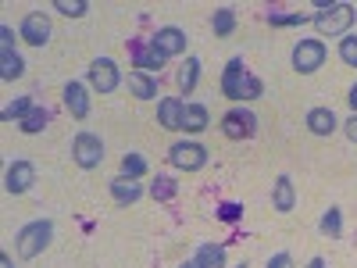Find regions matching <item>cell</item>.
I'll return each instance as SVG.
<instances>
[{
  "label": "cell",
  "instance_id": "cell-1",
  "mask_svg": "<svg viewBox=\"0 0 357 268\" xmlns=\"http://www.w3.org/2000/svg\"><path fill=\"white\" fill-rule=\"evenodd\" d=\"M222 94L229 100H257L264 94V86H261L257 75L247 72L243 57H232V61L225 65V72H222Z\"/></svg>",
  "mask_w": 357,
  "mask_h": 268
},
{
  "label": "cell",
  "instance_id": "cell-2",
  "mask_svg": "<svg viewBox=\"0 0 357 268\" xmlns=\"http://www.w3.org/2000/svg\"><path fill=\"white\" fill-rule=\"evenodd\" d=\"M18 258L22 261H33L36 254H43L47 251V244L54 240V222H47V218H36V222H29V225H22L18 229Z\"/></svg>",
  "mask_w": 357,
  "mask_h": 268
},
{
  "label": "cell",
  "instance_id": "cell-3",
  "mask_svg": "<svg viewBox=\"0 0 357 268\" xmlns=\"http://www.w3.org/2000/svg\"><path fill=\"white\" fill-rule=\"evenodd\" d=\"M354 18H357L354 4H321V11L311 22H314V29L321 36H347V29L354 25Z\"/></svg>",
  "mask_w": 357,
  "mask_h": 268
},
{
  "label": "cell",
  "instance_id": "cell-4",
  "mask_svg": "<svg viewBox=\"0 0 357 268\" xmlns=\"http://www.w3.org/2000/svg\"><path fill=\"white\" fill-rule=\"evenodd\" d=\"M72 161L79 165V168H97L100 161H104V140L97 136V133H75V140H72Z\"/></svg>",
  "mask_w": 357,
  "mask_h": 268
},
{
  "label": "cell",
  "instance_id": "cell-5",
  "mask_svg": "<svg viewBox=\"0 0 357 268\" xmlns=\"http://www.w3.org/2000/svg\"><path fill=\"white\" fill-rule=\"evenodd\" d=\"M168 161L178 172H200L207 165V147L204 143H190V140H178L168 147Z\"/></svg>",
  "mask_w": 357,
  "mask_h": 268
},
{
  "label": "cell",
  "instance_id": "cell-6",
  "mask_svg": "<svg viewBox=\"0 0 357 268\" xmlns=\"http://www.w3.org/2000/svg\"><path fill=\"white\" fill-rule=\"evenodd\" d=\"M325 43L321 40H301L293 47V68L301 72V75H311V72H318L321 65H325Z\"/></svg>",
  "mask_w": 357,
  "mask_h": 268
},
{
  "label": "cell",
  "instance_id": "cell-7",
  "mask_svg": "<svg viewBox=\"0 0 357 268\" xmlns=\"http://www.w3.org/2000/svg\"><path fill=\"white\" fill-rule=\"evenodd\" d=\"M89 86L97 89V94H114L118 86H122V72L111 57H97L93 65H89Z\"/></svg>",
  "mask_w": 357,
  "mask_h": 268
},
{
  "label": "cell",
  "instance_id": "cell-8",
  "mask_svg": "<svg viewBox=\"0 0 357 268\" xmlns=\"http://www.w3.org/2000/svg\"><path fill=\"white\" fill-rule=\"evenodd\" d=\"M18 36L29 43V47H43L50 40V18L43 11H33V15H25L22 25H18Z\"/></svg>",
  "mask_w": 357,
  "mask_h": 268
},
{
  "label": "cell",
  "instance_id": "cell-9",
  "mask_svg": "<svg viewBox=\"0 0 357 268\" xmlns=\"http://www.w3.org/2000/svg\"><path fill=\"white\" fill-rule=\"evenodd\" d=\"M33 183H36V168H33V161H15L11 168H8V175H4V190L8 193H29L33 190Z\"/></svg>",
  "mask_w": 357,
  "mask_h": 268
},
{
  "label": "cell",
  "instance_id": "cell-10",
  "mask_svg": "<svg viewBox=\"0 0 357 268\" xmlns=\"http://www.w3.org/2000/svg\"><path fill=\"white\" fill-rule=\"evenodd\" d=\"M254 129H257V118H254L250 111H229V114L222 118V133H225L229 140H250Z\"/></svg>",
  "mask_w": 357,
  "mask_h": 268
},
{
  "label": "cell",
  "instance_id": "cell-11",
  "mask_svg": "<svg viewBox=\"0 0 357 268\" xmlns=\"http://www.w3.org/2000/svg\"><path fill=\"white\" fill-rule=\"evenodd\" d=\"M151 43H154L165 57H178V54H186V33H183L178 25H165V29H158Z\"/></svg>",
  "mask_w": 357,
  "mask_h": 268
},
{
  "label": "cell",
  "instance_id": "cell-12",
  "mask_svg": "<svg viewBox=\"0 0 357 268\" xmlns=\"http://www.w3.org/2000/svg\"><path fill=\"white\" fill-rule=\"evenodd\" d=\"M183 111H186V104L178 100V97H165V100L158 104V126L178 133V129H183Z\"/></svg>",
  "mask_w": 357,
  "mask_h": 268
},
{
  "label": "cell",
  "instance_id": "cell-13",
  "mask_svg": "<svg viewBox=\"0 0 357 268\" xmlns=\"http://www.w3.org/2000/svg\"><path fill=\"white\" fill-rule=\"evenodd\" d=\"M65 107H68L72 118H79V122L89 114V94H86V86H82V82L72 79V82L65 86Z\"/></svg>",
  "mask_w": 357,
  "mask_h": 268
},
{
  "label": "cell",
  "instance_id": "cell-14",
  "mask_svg": "<svg viewBox=\"0 0 357 268\" xmlns=\"http://www.w3.org/2000/svg\"><path fill=\"white\" fill-rule=\"evenodd\" d=\"M307 129H311L314 136H333V133L340 129L333 107H311V111H307Z\"/></svg>",
  "mask_w": 357,
  "mask_h": 268
},
{
  "label": "cell",
  "instance_id": "cell-15",
  "mask_svg": "<svg viewBox=\"0 0 357 268\" xmlns=\"http://www.w3.org/2000/svg\"><path fill=\"white\" fill-rule=\"evenodd\" d=\"M111 197L126 207V204H136L143 197V186L136 183V179H129V175H118V179H111Z\"/></svg>",
  "mask_w": 357,
  "mask_h": 268
},
{
  "label": "cell",
  "instance_id": "cell-16",
  "mask_svg": "<svg viewBox=\"0 0 357 268\" xmlns=\"http://www.w3.org/2000/svg\"><path fill=\"white\" fill-rule=\"evenodd\" d=\"M132 57H136V68H139V72H146V75H151V72H161V65L168 61V57H165L154 43L136 47V50H132Z\"/></svg>",
  "mask_w": 357,
  "mask_h": 268
},
{
  "label": "cell",
  "instance_id": "cell-17",
  "mask_svg": "<svg viewBox=\"0 0 357 268\" xmlns=\"http://www.w3.org/2000/svg\"><path fill=\"white\" fill-rule=\"evenodd\" d=\"M293 204H296V193H293V179L289 175H279L275 179V190H272V207L279 215L293 211Z\"/></svg>",
  "mask_w": 357,
  "mask_h": 268
},
{
  "label": "cell",
  "instance_id": "cell-18",
  "mask_svg": "<svg viewBox=\"0 0 357 268\" xmlns=\"http://www.w3.org/2000/svg\"><path fill=\"white\" fill-rule=\"evenodd\" d=\"M129 94L139 97V100L158 97V79H154V75H146V72H129Z\"/></svg>",
  "mask_w": 357,
  "mask_h": 268
},
{
  "label": "cell",
  "instance_id": "cell-19",
  "mask_svg": "<svg viewBox=\"0 0 357 268\" xmlns=\"http://www.w3.org/2000/svg\"><path fill=\"white\" fill-rule=\"evenodd\" d=\"M207 126H211V114H207V107H204V104H186V111H183V129H186V133H204Z\"/></svg>",
  "mask_w": 357,
  "mask_h": 268
},
{
  "label": "cell",
  "instance_id": "cell-20",
  "mask_svg": "<svg viewBox=\"0 0 357 268\" xmlns=\"http://www.w3.org/2000/svg\"><path fill=\"white\" fill-rule=\"evenodd\" d=\"M25 75V61L15 54V50H0V79L4 82H15Z\"/></svg>",
  "mask_w": 357,
  "mask_h": 268
},
{
  "label": "cell",
  "instance_id": "cell-21",
  "mask_svg": "<svg viewBox=\"0 0 357 268\" xmlns=\"http://www.w3.org/2000/svg\"><path fill=\"white\" fill-rule=\"evenodd\" d=\"M193 261H197L200 268H225V247H218V244H200Z\"/></svg>",
  "mask_w": 357,
  "mask_h": 268
},
{
  "label": "cell",
  "instance_id": "cell-22",
  "mask_svg": "<svg viewBox=\"0 0 357 268\" xmlns=\"http://www.w3.org/2000/svg\"><path fill=\"white\" fill-rule=\"evenodd\" d=\"M197 79H200V57H186V65L178 68V89L190 97L197 89Z\"/></svg>",
  "mask_w": 357,
  "mask_h": 268
},
{
  "label": "cell",
  "instance_id": "cell-23",
  "mask_svg": "<svg viewBox=\"0 0 357 268\" xmlns=\"http://www.w3.org/2000/svg\"><path fill=\"white\" fill-rule=\"evenodd\" d=\"M47 122H50V111L36 104L33 111H29V114H25V122H22L18 129H22L25 136H36V133H43V129H47Z\"/></svg>",
  "mask_w": 357,
  "mask_h": 268
},
{
  "label": "cell",
  "instance_id": "cell-24",
  "mask_svg": "<svg viewBox=\"0 0 357 268\" xmlns=\"http://www.w3.org/2000/svg\"><path fill=\"white\" fill-rule=\"evenodd\" d=\"M318 229H321L325 236H329V240H336V236L343 232V211H340V207H329V211L321 215Z\"/></svg>",
  "mask_w": 357,
  "mask_h": 268
},
{
  "label": "cell",
  "instance_id": "cell-25",
  "mask_svg": "<svg viewBox=\"0 0 357 268\" xmlns=\"http://www.w3.org/2000/svg\"><path fill=\"white\" fill-rule=\"evenodd\" d=\"M211 29H215V36H232V29H236V11H232V8H218L215 18H211Z\"/></svg>",
  "mask_w": 357,
  "mask_h": 268
},
{
  "label": "cell",
  "instance_id": "cell-26",
  "mask_svg": "<svg viewBox=\"0 0 357 268\" xmlns=\"http://www.w3.org/2000/svg\"><path fill=\"white\" fill-rule=\"evenodd\" d=\"M33 107H36L33 97H18V100H11V104L4 107V118H8V122H18V126H22V122H25V114L33 111Z\"/></svg>",
  "mask_w": 357,
  "mask_h": 268
},
{
  "label": "cell",
  "instance_id": "cell-27",
  "mask_svg": "<svg viewBox=\"0 0 357 268\" xmlns=\"http://www.w3.org/2000/svg\"><path fill=\"white\" fill-rule=\"evenodd\" d=\"M86 0H54V11H61V15H68V18H82L86 15Z\"/></svg>",
  "mask_w": 357,
  "mask_h": 268
},
{
  "label": "cell",
  "instance_id": "cell-28",
  "mask_svg": "<svg viewBox=\"0 0 357 268\" xmlns=\"http://www.w3.org/2000/svg\"><path fill=\"white\" fill-rule=\"evenodd\" d=\"M122 175H129V179L146 175V161H143L139 154H126V158H122Z\"/></svg>",
  "mask_w": 357,
  "mask_h": 268
},
{
  "label": "cell",
  "instance_id": "cell-29",
  "mask_svg": "<svg viewBox=\"0 0 357 268\" xmlns=\"http://www.w3.org/2000/svg\"><path fill=\"white\" fill-rule=\"evenodd\" d=\"M151 197H154V200H172V197H175V179L161 175L158 183L151 186Z\"/></svg>",
  "mask_w": 357,
  "mask_h": 268
},
{
  "label": "cell",
  "instance_id": "cell-30",
  "mask_svg": "<svg viewBox=\"0 0 357 268\" xmlns=\"http://www.w3.org/2000/svg\"><path fill=\"white\" fill-rule=\"evenodd\" d=\"M340 57H343V65L357 68V36H343L340 40Z\"/></svg>",
  "mask_w": 357,
  "mask_h": 268
},
{
  "label": "cell",
  "instance_id": "cell-31",
  "mask_svg": "<svg viewBox=\"0 0 357 268\" xmlns=\"http://www.w3.org/2000/svg\"><path fill=\"white\" fill-rule=\"evenodd\" d=\"M268 22H272V25H304L311 18L307 15H268Z\"/></svg>",
  "mask_w": 357,
  "mask_h": 268
},
{
  "label": "cell",
  "instance_id": "cell-32",
  "mask_svg": "<svg viewBox=\"0 0 357 268\" xmlns=\"http://www.w3.org/2000/svg\"><path fill=\"white\" fill-rule=\"evenodd\" d=\"M240 215H243V207H240V204H232V200L218 207V218H222V222H236Z\"/></svg>",
  "mask_w": 357,
  "mask_h": 268
},
{
  "label": "cell",
  "instance_id": "cell-33",
  "mask_svg": "<svg viewBox=\"0 0 357 268\" xmlns=\"http://www.w3.org/2000/svg\"><path fill=\"white\" fill-rule=\"evenodd\" d=\"M264 268H293V258H289L286 251H279V254L268 258V265H264Z\"/></svg>",
  "mask_w": 357,
  "mask_h": 268
},
{
  "label": "cell",
  "instance_id": "cell-34",
  "mask_svg": "<svg viewBox=\"0 0 357 268\" xmlns=\"http://www.w3.org/2000/svg\"><path fill=\"white\" fill-rule=\"evenodd\" d=\"M343 133H347V140H350V143H357V114H350V118H347Z\"/></svg>",
  "mask_w": 357,
  "mask_h": 268
},
{
  "label": "cell",
  "instance_id": "cell-35",
  "mask_svg": "<svg viewBox=\"0 0 357 268\" xmlns=\"http://www.w3.org/2000/svg\"><path fill=\"white\" fill-rule=\"evenodd\" d=\"M347 104L354 107V114H357V82H354V89H350V97H347Z\"/></svg>",
  "mask_w": 357,
  "mask_h": 268
},
{
  "label": "cell",
  "instance_id": "cell-36",
  "mask_svg": "<svg viewBox=\"0 0 357 268\" xmlns=\"http://www.w3.org/2000/svg\"><path fill=\"white\" fill-rule=\"evenodd\" d=\"M307 268H325V258H311V261H307Z\"/></svg>",
  "mask_w": 357,
  "mask_h": 268
},
{
  "label": "cell",
  "instance_id": "cell-37",
  "mask_svg": "<svg viewBox=\"0 0 357 268\" xmlns=\"http://www.w3.org/2000/svg\"><path fill=\"white\" fill-rule=\"evenodd\" d=\"M0 268H15V265H11V258H8V254H0Z\"/></svg>",
  "mask_w": 357,
  "mask_h": 268
},
{
  "label": "cell",
  "instance_id": "cell-38",
  "mask_svg": "<svg viewBox=\"0 0 357 268\" xmlns=\"http://www.w3.org/2000/svg\"><path fill=\"white\" fill-rule=\"evenodd\" d=\"M178 268H200L197 261H183V265H178Z\"/></svg>",
  "mask_w": 357,
  "mask_h": 268
},
{
  "label": "cell",
  "instance_id": "cell-39",
  "mask_svg": "<svg viewBox=\"0 0 357 268\" xmlns=\"http://www.w3.org/2000/svg\"><path fill=\"white\" fill-rule=\"evenodd\" d=\"M236 268H247V261H243V265H236Z\"/></svg>",
  "mask_w": 357,
  "mask_h": 268
}]
</instances>
